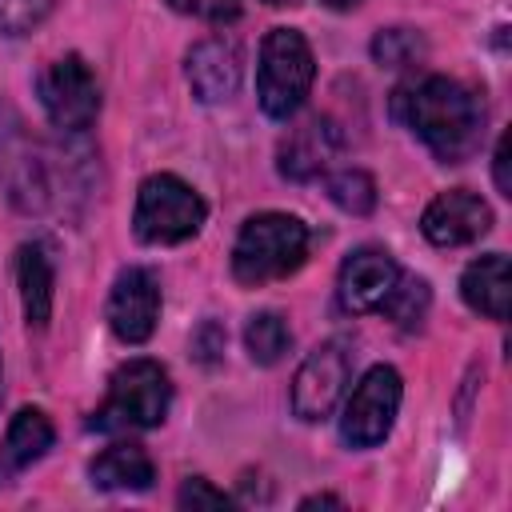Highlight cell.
<instances>
[{
  "mask_svg": "<svg viewBox=\"0 0 512 512\" xmlns=\"http://www.w3.org/2000/svg\"><path fill=\"white\" fill-rule=\"evenodd\" d=\"M460 296L472 312L488 316V320H504L508 316V296H512V276H508V256L504 252H488L480 260H472L460 276Z\"/></svg>",
  "mask_w": 512,
  "mask_h": 512,
  "instance_id": "15",
  "label": "cell"
},
{
  "mask_svg": "<svg viewBox=\"0 0 512 512\" xmlns=\"http://www.w3.org/2000/svg\"><path fill=\"white\" fill-rule=\"evenodd\" d=\"M184 76H188V88H192V96L200 104L228 100L240 88V52H236V44H228L220 36L192 44L188 64H184Z\"/></svg>",
  "mask_w": 512,
  "mask_h": 512,
  "instance_id": "13",
  "label": "cell"
},
{
  "mask_svg": "<svg viewBox=\"0 0 512 512\" xmlns=\"http://www.w3.org/2000/svg\"><path fill=\"white\" fill-rule=\"evenodd\" d=\"M424 56V36L412 28H380L372 36V60L380 68H408Z\"/></svg>",
  "mask_w": 512,
  "mask_h": 512,
  "instance_id": "22",
  "label": "cell"
},
{
  "mask_svg": "<svg viewBox=\"0 0 512 512\" xmlns=\"http://www.w3.org/2000/svg\"><path fill=\"white\" fill-rule=\"evenodd\" d=\"M336 152H340L336 124L324 120V116H312V120H304L300 128H292L280 140V172L288 180H312V176L332 168Z\"/></svg>",
  "mask_w": 512,
  "mask_h": 512,
  "instance_id": "14",
  "label": "cell"
},
{
  "mask_svg": "<svg viewBox=\"0 0 512 512\" xmlns=\"http://www.w3.org/2000/svg\"><path fill=\"white\" fill-rule=\"evenodd\" d=\"M176 504H180V508H192V512H196V508H228L232 500H228V496H224L220 488H212L208 480L192 476V480H184V484H180V496H176Z\"/></svg>",
  "mask_w": 512,
  "mask_h": 512,
  "instance_id": "25",
  "label": "cell"
},
{
  "mask_svg": "<svg viewBox=\"0 0 512 512\" xmlns=\"http://www.w3.org/2000/svg\"><path fill=\"white\" fill-rule=\"evenodd\" d=\"M40 104L60 132H84L100 112V84L84 56L68 52L40 72Z\"/></svg>",
  "mask_w": 512,
  "mask_h": 512,
  "instance_id": "7",
  "label": "cell"
},
{
  "mask_svg": "<svg viewBox=\"0 0 512 512\" xmlns=\"http://www.w3.org/2000/svg\"><path fill=\"white\" fill-rule=\"evenodd\" d=\"M0 180L12 196V204L24 208V212H40L52 200L44 156H40L36 144H28L20 120L4 104H0Z\"/></svg>",
  "mask_w": 512,
  "mask_h": 512,
  "instance_id": "8",
  "label": "cell"
},
{
  "mask_svg": "<svg viewBox=\"0 0 512 512\" xmlns=\"http://www.w3.org/2000/svg\"><path fill=\"white\" fill-rule=\"evenodd\" d=\"M300 508H344V500L340 496H308V500H300Z\"/></svg>",
  "mask_w": 512,
  "mask_h": 512,
  "instance_id": "28",
  "label": "cell"
},
{
  "mask_svg": "<svg viewBox=\"0 0 512 512\" xmlns=\"http://www.w3.org/2000/svg\"><path fill=\"white\" fill-rule=\"evenodd\" d=\"M288 344H292V332H288V324H284L280 312H256V316L244 324V348H248V356H252L256 364H264V368H272V364L288 352Z\"/></svg>",
  "mask_w": 512,
  "mask_h": 512,
  "instance_id": "19",
  "label": "cell"
},
{
  "mask_svg": "<svg viewBox=\"0 0 512 512\" xmlns=\"http://www.w3.org/2000/svg\"><path fill=\"white\" fill-rule=\"evenodd\" d=\"M172 404V380L156 360H128L112 372L104 404L92 412L96 432H132V428H156L168 416Z\"/></svg>",
  "mask_w": 512,
  "mask_h": 512,
  "instance_id": "3",
  "label": "cell"
},
{
  "mask_svg": "<svg viewBox=\"0 0 512 512\" xmlns=\"http://www.w3.org/2000/svg\"><path fill=\"white\" fill-rule=\"evenodd\" d=\"M428 304H432V292H428V284L420 276H396V284H392L388 300L380 304V312H388L392 324H400V328H416L428 316Z\"/></svg>",
  "mask_w": 512,
  "mask_h": 512,
  "instance_id": "20",
  "label": "cell"
},
{
  "mask_svg": "<svg viewBox=\"0 0 512 512\" xmlns=\"http://www.w3.org/2000/svg\"><path fill=\"white\" fill-rule=\"evenodd\" d=\"M208 208L192 184L172 172H156L136 192L132 232L140 244H184L200 232Z\"/></svg>",
  "mask_w": 512,
  "mask_h": 512,
  "instance_id": "5",
  "label": "cell"
},
{
  "mask_svg": "<svg viewBox=\"0 0 512 512\" xmlns=\"http://www.w3.org/2000/svg\"><path fill=\"white\" fill-rule=\"evenodd\" d=\"M312 76H316V60L308 40L296 28H272L260 44V68H256V96L264 116L288 120L304 104Z\"/></svg>",
  "mask_w": 512,
  "mask_h": 512,
  "instance_id": "4",
  "label": "cell"
},
{
  "mask_svg": "<svg viewBox=\"0 0 512 512\" xmlns=\"http://www.w3.org/2000/svg\"><path fill=\"white\" fill-rule=\"evenodd\" d=\"M348 372H352V356L340 340L312 348L292 380V412L300 420H324L336 408V400L344 396Z\"/></svg>",
  "mask_w": 512,
  "mask_h": 512,
  "instance_id": "9",
  "label": "cell"
},
{
  "mask_svg": "<svg viewBox=\"0 0 512 512\" xmlns=\"http://www.w3.org/2000/svg\"><path fill=\"white\" fill-rule=\"evenodd\" d=\"M88 476L104 492H144L156 480V464L140 444H108L88 464Z\"/></svg>",
  "mask_w": 512,
  "mask_h": 512,
  "instance_id": "16",
  "label": "cell"
},
{
  "mask_svg": "<svg viewBox=\"0 0 512 512\" xmlns=\"http://www.w3.org/2000/svg\"><path fill=\"white\" fill-rule=\"evenodd\" d=\"M396 276H400L396 260H392L384 248L364 244V248H356V252L340 264V276H336V300H340V308L352 312V316L376 312V308L388 300Z\"/></svg>",
  "mask_w": 512,
  "mask_h": 512,
  "instance_id": "12",
  "label": "cell"
},
{
  "mask_svg": "<svg viewBox=\"0 0 512 512\" xmlns=\"http://www.w3.org/2000/svg\"><path fill=\"white\" fill-rule=\"evenodd\" d=\"M308 256V228L288 212H256L232 244V276L244 288L284 280Z\"/></svg>",
  "mask_w": 512,
  "mask_h": 512,
  "instance_id": "2",
  "label": "cell"
},
{
  "mask_svg": "<svg viewBox=\"0 0 512 512\" xmlns=\"http://www.w3.org/2000/svg\"><path fill=\"white\" fill-rule=\"evenodd\" d=\"M176 12H188L196 20H208V24H228L240 16V0H168Z\"/></svg>",
  "mask_w": 512,
  "mask_h": 512,
  "instance_id": "24",
  "label": "cell"
},
{
  "mask_svg": "<svg viewBox=\"0 0 512 512\" xmlns=\"http://www.w3.org/2000/svg\"><path fill=\"white\" fill-rule=\"evenodd\" d=\"M400 396H404V384H400V372L392 364L368 368L344 400V416H340L344 444L348 448H376L396 424Z\"/></svg>",
  "mask_w": 512,
  "mask_h": 512,
  "instance_id": "6",
  "label": "cell"
},
{
  "mask_svg": "<svg viewBox=\"0 0 512 512\" xmlns=\"http://www.w3.org/2000/svg\"><path fill=\"white\" fill-rule=\"evenodd\" d=\"M52 440H56V428H52V420L40 412V408H20L16 416H12V424H8V432H4V444H0V456H4V464L8 468H28V464H36L48 448H52Z\"/></svg>",
  "mask_w": 512,
  "mask_h": 512,
  "instance_id": "18",
  "label": "cell"
},
{
  "mask_svg": "<svg viewBox=\"0 0 512 512\" xmlns=\"http://www.w3.org/2000/svg\"><path fill=\"white\" fill-rule=\"evenodd\" d=\"M392 116L408 124L444 164H464L484 140V100L452 76H420L396 88Z\"/></svg>",
  "mask_w": 512,
  "mask_h": 512,
  "instance_id": "1",
  "label": "cell"
},
{
  "mask_svg": "<svg viewBox=\"0 0 512 512\" xmlns=\"http://www.w3.org/2000/svg\"><path fill=\"white\" fill-rule=\"evenodd\" d=\"M160 320V284L148 268H124L108 292V328L124 344H144Z\"/></svg>",
  "mask_w": 512,
  "mask_h": 512,
  "instance_id": "10",
  "label": "cell"
},
{
  "mask_svg": "<svg viewBox=\"0 0 512 512\" xmlns=\"http://www.w3.org/2000/svg\"><path fill=\"white\" fill-rule=\"evenodd\" d=\"M56 0H0V36H28L52 16Z\"/></svg>",
  "mask_w": 512,
  "mask_h": 512,
  "instance_id": "23",
  "label": "cell"
},
{
  "mask_svg": "<svg viewBox=\"0 0 512 512\" xmlns=\"http://www.w3.org/2000/svg\"><path fill=\"white\" fill-rule=\"evenodd\" d=\"M264 4H272V8H284V4H296V0H264Z\"/></svg>",
  "mask_w": 512,
  "mask_h": 512,
  "instance_id": "30",
  "label": "cell"
},
{
  "mask_svg": "<svg viewBox=\"0 0 512 512\" xmlns=\"http://www.w3.org/2000/svg\"><path fill=\"white\" fill-rule=\"evenodd\" d=\"M324 8H336V12H344V8H356L360 0H320Z\"/></svg>",
  "mask_w": 512,
  "mask_h": 512,
  "instance_id": "29",
  "label": "cell"
},
{
  "mask_svg": "<svg viewBox=\"0 0 512 512\" xmlns=\"http://www.w3.org/2000/svg\"><path fill=\"white\" fill-rule=\"evenodd\" d=\"M0 396H4V372H0Z\"/></svg>",
  "mask_w": 512,
  "mask_h": 512,
  "instance_id": "31",
  "label": "cell"
},
{
  "mask_svg": "<svg viewBox=\"0 0 512 512\" xmlns=\"http://www.w3.org/2000/svg\"><path fill=\"white\" fill-rule=\"evenodd\" d=\"M220 352H224V328H220L216 320H204V324L192 332V356H196L200 364H216Z\"/></svg>",
  "mask_w": 512,
  "mask_h": 512,
  "instance_id": "26",
  "label": "cell"
},
{
  "mask_svg": "<svg viewBox=\"0 0 512 512\" xmlns=\"http://www.w3.org/2000/svg\"><path fill=\"white\" fill-rule=\"evenodd\" d=\"M492 228V208L468 192V188H452V192H440L424 216H420V232L436 244V248H464V244H476L480 236H488Z\"/></svg>",
  "mask_w": 512,
  "mask_h": 512,
  "instance_id": "11",
  "label": "cell"
},
{
  "mask_svg": "<svg viewBox=\"0 0 512 512\" xmlns=\"http://www.w3.org/2000/svg\"><path fill=\"white\" fill-rule=\"evenodd\" d=\"M16 284H20V300H24V320L32 328H44L52 316V288H56L52 256L44 244H24L16 252Z\"/></svg>",
  "mask_w": 512,
  "mask_h": 512,
  "instance_id": "17",
  "label": "cell"
},
{
  "mask_svg": "<svg viewBox=\"0 0 512 512\" xmlns=\"http://www.w3.org/2000/svg\"><path fill=\"white\" fill-rule=\"evenodd\" d=\"M508 148H512V140H508V136H500V144H496V188H500L504 196H512V176H508Z\"/></svg>",
  "mask_w": 512,
  "mask_h": 512,
  "instance_id": "27",
  "label": "cell"
},
{
  "mask_svg": "<svg viewBox=\"0 0 512 512\" xmlns=\"http://www.w3.org/2000/svg\"><path fill=\"white\" fill-rule=\"evenodd\" d=\"M328 196L336 208L352 212V216H368L376 208V180L360 168H344L328 176Z\"/></svg>",
  "mask_w": 512,
  "mask_h": 512,
  "instance_id": "21",
  "label": "cell"
}]
</instances>
